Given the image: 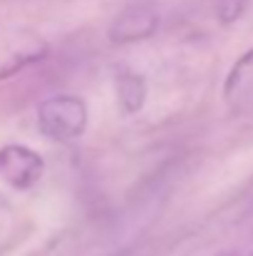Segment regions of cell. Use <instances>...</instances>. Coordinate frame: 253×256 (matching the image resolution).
Masks as SVG:
<instances>
[{
  "label": "cell",
  "instance_id": "1",
  "mask_svg": "<svg viewBox=\"0 0 253 256\" xmlns=\"http://www.w3.org/2000/svg\"><path fill=\"white\" fill-rule=\"evenodd\" d=\"M87 104L75 94H55L37 107V127L55 142H75L87 130Z\"/></svg>",
  "mask_w": 253,
  "mask_h": 256
},
{
  "label": "cell",
  "instance_id": "2",
  "mask_svg": "<svg viewBox=\"0 0 253 256\" xmlns=\"http://www.w3.org/2000/svg\"><path fill=\"white\" fill-rule=\"evenodd\" d=\"M50 45L25 28H0V80L45 60Z\"/></svg>",
  "mask_w": 253,
  "mask_h": 256
},
{
  "label": "cell",
  "instance_id": "3",
  "mask_svg": "<svg viewBox=\"0 0 253 256\" xmlns=\"http://www.w3.org/2000/svg\"><path fill=\"white\" fill-rule=\"evenodd\" d=\"M45 172L42 157L25 144H5L0 147V176L12 189H30L40 182Z\"/></svg>",
  "mask_w": 253,
  "mask_h": 256
},
{
  "label": "cell",
  "instance_id": "4",
  "mask_svg": "<svg viewBox=\"0 0 253 256\" xmlns=\"http://www.w3.org/2000/svg\"><path fill=\"white\" fill-rule=\"evenodd\" d=\"M224 104L234 117L253 114V48L231 65L224 82Z\"/></svg>",
  "mask_w": 253,
  "mask_h": 256
},
{
  "label": "cell",
  "instance_id": "5",
  "mask_svg": "<svg viewBox=\"0 0 253 256\" xmlns=\"http://www.w3.org/2000/svg\"><path fill=\"white\" fill-rule=\"evenodd\" d=\"M159 25V15L149 2H134L127 5L109 25V40L117 45L137 42L144 38H152Z\"/></svg>",
  "mask_w": 253,
  "mask_h": 256
},
{
  "label": "cell",
  "instance_id": "6",
  "mask_svg": "<svg viewBox=\"0 0 253 256\" xmlns=\"http://www.w3.org/2000/svg\"><path fill=\"white\" fill-rule=\"evenodd\" d=\"M117 104L122 110V114H137L144 107L147 100V82L139 72L122 68L117 72Z\"/></svg>",
  "mask_w": 253,
  "mask_h": 256
},
{
  "label": "cell",
  "instance_id": "7",
  "mask_svg": "<svg viewBox=\"0 0 253 256\" xmlns=\"http://www.w3.org/2000/svg\"><path fill=\"white\" fill-rule=\"evenodd\" d=\"M249 0H216V12L221 22H234L241 18V12L246 10Z\"/></svg>",
  "mask_w": 253,
  "mask_h": 256
},
{
  "label": "cell",
  "instance_id": "8",
  "mask_svg": "<svg viewBox=\"0 0 253 256\" xmlns=\"http://www.w3.org/2000/svg\"><path fill=\"white\" fill-rule=\"evenodd\" d=\"M251 204H253V194H251Z\"/></svg>",
  "mask_w": 253,
  "mask_h": 256
}]
</instances>
